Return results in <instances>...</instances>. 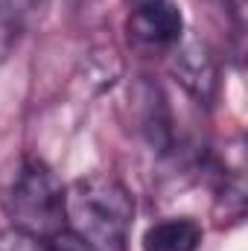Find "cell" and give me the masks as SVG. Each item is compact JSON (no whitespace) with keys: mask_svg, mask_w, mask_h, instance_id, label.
Masks as SVG:
<instances>
[{"mask_svg":"<svg viewBox=\"0 0 248 251\" xmlns=\"http://www.w3.org/2000/svg\"><path fill=\"white\" fill-rule=\"evenodd\" d=\"M134 201L114 176H85L64 187V231L88 251H125Z\"/></svg>","mask_w":248,"mask_h":251,"instance_id":"6da1fadb","label":"cell"},{"mask_svg":"<svg viewBox=\"0 0 248 251\" xmlns=\"http://www.w3.org/2000/svg\"><path fill=\"white\" fill-rule=\"evenodd\" d=\"M3 207L12 228L53 243L64 234V187L38 158H21L3 187Z\"/></svg>","mask_w":248,"mask_h":251,"instance_id":"7a4b0ae2","label":"cell"},{"mask_svg":"<svg viewBox=\"0 0 248 251\" xmlns=\"http://www.w3.org/2000/svg\"><path fill=\"white\" fill-rule=\"evenodd\" d=\"M128 29L146 47H173L181 38L184 18L173 0H137L128 18Z\"/></svg>","mask_w":248,"mask_h":251,"instance_id":"3957f363","label":"cell"},{"mask_svg":"<svg viewBox=\"0 0 248 251\" xmlns=\"http://www.w3.org/2000/svg\"><path fill=\"white\" fill-rule=\"evenodd\" d=\"M201 246V228L190 216H170L146 228L143 251H196Z\"/></svg>","mask_w":248,"mask_h":251,"instance_id":"277c9868","label":"cell"},{"mask_svg":"<svg viewBox=\"0 0 248 251\" xmlns=\"http://www.w3.org/2000/svg\"><path fill=\"white\" fill-rule=\"evenodd\" d=\"M0 251H53V246L32 234L9 228V231H0Z\"/></svg>","mask_w":248,"mask_h":251,"instance_id":"5b68a950","label":"cell"}]
</instances>
